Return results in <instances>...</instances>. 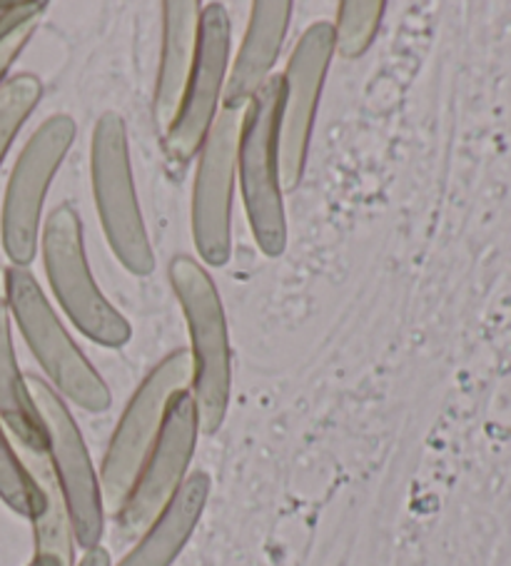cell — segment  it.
<instances>
[{
	"label": "cell",
	"mask_w": 511,
	"mask_h": 566,
	"mask_svg": "<svg viewBox=\"0 0 511 566\" xmlns=\"http://www.w3.org/2000/svg\"><path fill=\"white\" fill-rule=\"evenodd\" d=\"M167 275L190 332V395L200 432L215 434L228 417L232 392V349L222 302L208 272L188 255L175 258Z\"/></svg>",
	"instance_id": "obj_1"
},
{
	"label": "cell",
	"mask_w": 511,
	"mask_h": 566,
	"mask_svg": "<svg viewBox=\"0 0 511 566\" xmlns=\"http://www.w3.org/2000/svg\"><path fill=\"white\" fill-rule=\"evenodd\" d=\"M282 93V75H272L242 111L238 138V175L244 212L254 242L268 258H280L288 248L280 178Z\"/></svg>",
	"instance_id": "obj_2"
},
{
	"label": "cell",
	"mask_w": 511,
	"mask_h": 566,
	"mask_svg": "<svg viewBox=\"0 0 511 566\" xmlns=\"http://www.w3.org/2000/svg\"><path fill=\"white\" fill-rule=\"evenodd\" d=\"M6 290L11 315L58 395L85 412H105L111 407V389L67 335L31 270L8 268Z\"/></svg>",
	"instance_id": "obj_3"
},
{
	"label": "cell",
	"mask_w": 511,
	"mask_h": 566,
	"mask_svg": "<svg viewBox=\"0 0 511 566\" xmlns=\"http://www.w3.org/2000/svg\"><path fill=\"white\" fill-rule=\"evenodd\" d=\"M91 172L107 245L127 272L137 277L150 275L155 270V252L137 202L127 130L117 113H103L95 125Z\"/></svg>",
	"instance_id": "obj_4"
},
{
	"label": "cell",
	"mask_w": 511,
	"mask_h": 566,
	"mask_svg": "<svg viewBox=\"0 0 511 566\" xmlns=\"http://www.w3.org/2000/svg\"><path fill=\"white\" fill-rule=\"evenodd\" d=\"M43 262L58 302L87 339L103 347H123L131 343V322L105 300L87 268L83 222L73 205H58L45 220Z\"/></svg>",
	"instance_id": "obj_5"
},
{
	"label": "cell",
	"mask_w": 511,
	"mask_h": 566,
	"mask_svg": "<svg viewBox=\"0 0 511 566\" xmlns=\"http://www.w3.org/2000/svg\"><path fill=\"white\" fill-rule=\"evenodd\" d=\"M190 353L188 349H175L143 379V385L127 402L101 470L103 502L113 512L121 510L127 494H131L137 472H140L145 457L150 454L155 439L160 434L173 397L185 392L190 387Z\"/></svg>",
	"instance_id": "obj_6"
},
{
	"label": "cell",
	"mask_w": 511,
	"mask_h": 566,
	"mask_svg": "<svg viewBox=\"0 0 511 566\" xmlns=\"http://www.w3.org/2000/svg\"><path fill=\"white\" fill-rule=\"evenodd\" d=\"M25 385L45 424L48 460L53 464L58 486L63 492L75 544L85 552L95 549L101 546L105 532V502L101 476L95 474L81 429H77L63 397L51 385L35 375L25 377Z\"/></svg>",
	"instance_id": "obj_7"
},
{
	"label": "cell",
	"mask_w": 511,
	"mask_h": 566,
	"mask_svg": "<svg viewBox=\"0 0 511 566\" xmlns=\"http://www.w3.org/2000/svg\"><path fill=\"white\" fill-rule=\"evenodd\" d=\"M75 133L77 128L71 115H53L33 133L15 163L6 188L3 222H0L3 250L13 268H28L35 258L45 195L71 150Z\"/></svg>",
	"instance_id": "obj_8"
},
{
	"label": "cell",
	"mask_w": 511,
	"mask_h": 566,
	"mask_svg": "<svg viewBox=\"0 0 511 566\" xmlns=\"http://www.w3.org/2000/svg\"><path fill=\"white\" fill-rule=\"evenodd\" d=\"M198 434V407H195L190 389H185L178 397H173L160 434L137 472L131 494L117 510V526L125 539L140 536L180 492V486L188 480Z\"/></svg>",
	"instance_id": "obj_9"
},
{
	"label": "cell",
	"mask_w": 511,
	"mask_h": 566,
	"mask_svg": "<svg viewBox=\"0 0 511 566\" xmlns=\"http://www.w3.org/2000/svg\"><path fill=\"white\" fill-rule=\"evenodd\" d=\"M230 61V18L222 3H208L200 15V38L195 63L185 85L178 115L165 138L167 160L185 165L200 153L205 138L220 113Z\"/></svg>",
	"instance_id": "obj_10"
},
{
	"label": "cell",
	"mask_w": 511,
	"mask_h": 566,
	"mask_svg": "<svg viewBox=\"0 0 511 566\" xmlns=\"http://www.w3.org/2000/svg\"><path fill=\"white\" fill-rule=\"evenodd\" d=\"M242 113L220 111L200 148L192 188V240L210 268L228 265L232 252V185L238 172Z\"/></svg>",
	"instance_id": "obj_11"
},
{
	"label": "cell",
	"mask_w": 511,
	"mask_h": 566,
	"mask_svg": "<svg viewBox=\"0 0 511 566\" xmlns=\"http://www.w3.org/2000/svg\"><path fill=\"white\" fill-rule=\"evenodd\" d=\"M334 55V25L314 23L302 33L300 43L288 61L282 75V113H280V178L282 190L298 188L312 138L314 113Z\"/></svg>",
	"instance_id": "obj_12"
},
{
	"label": "cell",
	"mask_w": 511,
	"mask_h": 566,
	"mask_svg": "<svg viewBox=\"0 0 511 566\" xmlns=\"http://www.w3.org/2000/svg\"><path fill=\"white\" fill-rule=\"evenodd\" d=\"M292 18L290 0H258L252 3L250 23L240 53L234 57L222 91V111L242 113L254 93L270 81Z\"/></svg>",
	"instance_id": "obj_13"
},
{
	"label": "cell",
	"mask_w": 511,
	"mask_h": 566,
	"mask_svg": "<svg viewBox=\"0 0 511 566\" xmlns=\"http://www.w3.org/2000/svg\"><path fill=\"white\" fill-rule=\"evenodd\" d=\"M202 6L198 0H167L163 6V55L155 83V120L163 135L182 103L195 63Z\"/></svg>",
	"instance_id": "obj_14"
},
{
	"label": "cell",
	"mask_w": 511,
	"mask_h": 566,
	"mask_svg": "<svg viewBox=\"0 0 511 566\" xmlns=\"http://www.w3.org/2000/svg\"><path fill=\"white\" fill-rule=\"evenodd\" d=\"M210 490L212 482L208 474H188L180 492L140 534V542L123 556V562L117 566H173L195 530H198L205 504L210 500Z\"/></svg>",
	"instance_id": "obj_15"
},
{
	"label": "cell",
	"mask_w": 511,
	"mask_h": 566,
	"mask_svg": "<svg viewBox=\"0 0 511 566\" xmlns=\"http://www.w3.org/2000/svg\"><path fill=\"white\" fill-rule=\"evenodd\" d=\"M0 422H6L13 442L23 452L48 454V432L18 369L11 339V307H8L6 270H0Z\"/></svg>",
	"instance_id": "obj_16"
},
{
	"label": "cell",
	"mask_w": 511,
	"mask_h": 566,
	"mask_svg": "<svg viewBox=\"0 0 511 566\" xmlns=\"http://www.w3.org/2000/svg\"><path fill=\"white\" fill-rule=\"evenodd\" d=\"M21 460L25 464L28 474L41 492V506L33 516V536H35V554L53 556L63 566H73V524L67 516V506L63 500L61 486H58L53 464L48 454H33L18 449Z\"/></svg>",
	"instance_id": "obj_17"
},
{
	"label": "cell",
	"mask_w": 511,
	"mask_h": 566,
	"mask_svg": "<svg viewBox=\"0 0 511 566\" xmlns=\"http://www.w3.org/2000/svg\"><path fill=\"white\" fill-rule=\"evenodd\" d=\"M385 0H345L337 8V25H334V51L342 57H359L375 43Z\"/></svg>",
	"instance_id": "obj_18"
},
{
	"label": "cell",
	"mask_w": 511,
	"mask_h": 566,
	"mask_svg": "<svg viewBox=\"0 0 511 566\" xmlns=\"http://www.w3.org/2000/svg\"><path fill=\"white\" fill-rule=\"evenodd\" d=\"M41 97L43 83L31 73H18L0 85V163Z\"/></svg>",
	"instance_id": "obj_19"
},
{
	"label": "cell",
	"mask_w": 511,
	"mask_h": 566,
	"mask_svg": "<svg viewBox=\"0 0 511 566\" xmlns=\"http://www.w3.org/2000/svg\"><path fill=\"white\" fill-rule=\"evenodd\" d=\"M0 500L6 502L8 510L28 516V520H33L41 506V492H38L33 476L28 474L11 437L6 434L3 422H0Z\"/></svg>",
	"instance_id": "obj_20"
},
{
	"label": "cell",
	"mask_w": 511,
	"mask_h": 566,
	"mask_svg": "<svg viewBox=\"0 0 511 566\" xmlns=\"http://www.w3.org/2000/svg\"><path fill=\"white\" fill-rule=\"evenodd\" d=\"M48 3H15V13L8 25L0 31V85L6 83V73L11 71L15 57L21 55L23 48L31 41L35 33L38 21L45 13Z\"/></svg>",
	"instance_id": "obj_21"
},
{
	"label": "cell",
	"mask_w": 511,
	"mask_h": 566,
	"mask_svg": "<svg viewBox=\"0 0 511 566\" xmlns=\"http://www.w3.org/2000/svg\"><path fill=\"white\" fill-rule=\"evenodd\" d=\"M77 566H113L111 554H107L105 546H95V549H87L83 554V559Z\"/></svg>",
	"instance_id": "obj_22"
},
{
	"label": "cell",
	"mask_w": 511,
	"mask_h": 566,
	"mask_svg": "<svg viewBox=\"0 0 511 566\" xmlns=\"http://www.w3.org/2000/svg\"><path fill=\"white\" fill-rule=\"evenodd\" d=\"M15 13V3H0V31L8 25Z\"/></svg>",
	"instance_id": "obj_23"
},
{
	"label": "cell",
	"mask_w": 511,
	"mask_h": 566,
	"mask_svg": "<svg viewBox=\"0 0 511 566\" xmlns=\"http://www.w3.org/2000/svg\"><path fill=\"white\" fill-rule=\"evenodd\" d=\"M28 566H63L58 559H53V556H43V554H35L33 562Z\"/></svg>",
	"instance_id": "obj_24"
}]
</instances>
